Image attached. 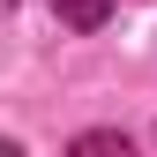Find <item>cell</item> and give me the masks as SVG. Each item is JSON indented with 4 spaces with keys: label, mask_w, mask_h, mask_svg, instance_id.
Segmentation results:
<instances>
[{
    "label": "cell",
    "mask_w": 157,
    "mask_h": 157,
    "mask_svg": "<svg viewBox=\"0 0 157 157\" xmlns=\"http://www.w3.org/2000/svg\"><path fill=\"white\" fill-rule=\"evenodd\" d=\"M52 15H60L67 30H97V23L112 15V0H52Z\"/></svg>",
    "instance_id": "6da1fadb"
}]
</instances>
